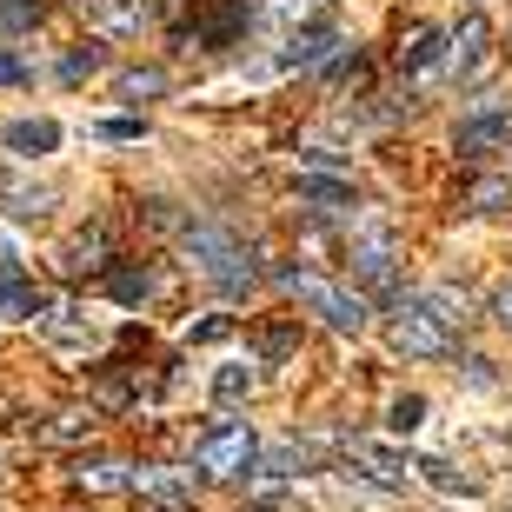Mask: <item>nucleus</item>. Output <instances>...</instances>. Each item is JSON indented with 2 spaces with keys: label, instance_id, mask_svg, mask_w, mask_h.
I'll return each mask as SVG.
<instances>
[{
  "label": "nucleus",
  "instance_id": "1a4fd4ad",
  "mask_svg": "<svg viewBox=\"0 0 512 512\" xmlns=\"http://www.w3.org/2000/svg\"><path fill=\"white\" fill-rule=\"evenodd\" d=\"M0 313H14V320H47L54 300H47L34 280H20V266L7 260V266H0Z\"/></svg>",
  "mask_w": 512,
  "mask_h": 512
},
{
  "label": "nucleus",
  "instance_id": "20e7f679",
  "mask_svg": "<svg viewBox=\"0 0 512 512\" xmlns=\"http://www.w3.org/2000/svg\"><path fill=\"white\" fill-rule=\"evenodd\" d=\"M187 253L200 260V273H207L213 286H227V293H240V286L253 280V260L240 253V240L220 227H187Z\"/></svg>",
  "mask_w": 512,
  "mask_h": 512
},
{
  "label": "nucleus",
  "instance_id": "dca6fc26",
  "mask_svg": "<svg viewBox=\"0 0 512 512\" xmlns=\"http://www.w3.org/2000/svg\"><path fill=\"white\" fill-rule=\"evenodd\" d=\"M133 493H147V499H160V506H187V479L180 473H133Z\"/></svg>",
  "mask_w": 512,
  "mask_h": 512
},
{
  "label": "nucleus",
  "instance_id": "f257e3e1",
  "mask_svg": "<svg viewBox=\"0 0 512 512\" xmlns=\"http://www.w3.org/2000/svg\"><path fill=\"white\" fill-rule=\"evenodd\" d=\"M459 326H466V300H453V286H433L419 300H399L393 353H406V360H446Z\"/></svg>",
  "mask_w": 512,
  "mask_h": 512
},
{
  "label": "nucleus",
  "instance_id": "c756f323",
  "mask_svg": "<svg viewBox=\"0 0 512 512\" xmlns=\"http://www.w3.org/2000/svg\"><path fill=\"white\" fill-rule=\"evenodd\" d=\"M306 167H346V153H333V147H306Z\"/></svg>",
  "mask_w": 512,
  "mask_h": 512
},
{
  "label": "nucleus",
  "instance_id": "a878e982",
  "mask_svg": "<svg viewBox=\"0 0 512 512\" xmlns=\"http://www.w3.org/2000/svg\"><path fill=\"white\" fill-rule=\"evenodd\" d=\"M100 67V47H87V54H67L60 60V80H80V74H94Z\"/></svg>",
  "mask_w": 512,
  "mask_h": 512
},
{
  "label": "nucleus",
  "instance_id": "a211bd4d",
  "mask_svg": "<svg viewBox=\"0 0 512 512\" xmlns=\"http://www.w3.org/2000/svg\"><path fill=\"white\" fill-rule=\"evenodd\" d=\"M47 340L60 353H100V326H80V320H54L47 326Z\"/></svg>",
  "mask_w": 512,
  "mask_h": 512
},
{
  "label": "nucleus",
  "instance_id": "39448f33",
  "mask_svg": "<svg viewBox=\"0 0 512 512\" xmlns=\"http://www.w3.org/2000/svg\"><path fill=\"white\" fill-rule=\"evenodd\" d=\"M506 140H512V107H506V100H479L473 114L459 120V140H453V147L466 153V160H479V153L506 147Z\"/></svg>",
  "mask_w": 512,
  "mask_h": 512
},
{
  "label": "nucleus",
  "instance_id": "9b49d317",
  "mask_svg": "<svg viewBox=\"0 0 512 512\" xmlns=\"http://www.w3.org/2000/svg\"><path fill=\"white\" fill-rule=\"evenodd\" d=\"M74 486H80V493H127V486H133V466H120V459H94V466H87V459H80Z\"/></svg>",
  "mask_w": 512,
  "mask_h": 512
},
{
  "label": "nucleus",
  "instance_id": "423d86ee",
  "mask_svg": "<svg viewBox=\"0 0 512 512\" xmlns=\"http://www.w3.org/2000/svg\"><path fill=\"white\" fill-rule=\"evenodd\" d=\"M486 54H493V20H486V14H459L453 40H446V74L473 80L479 67H486Z\"/></svg>",
  "mask_w": 512,
  "mask_h": 512
},
{
  "label": "nucleus",
  "instance_id": "c85d7f7f",
  "mask_svg": "<svg viewBox=\"0 0 512 512\" xmlns=\"http://www.w3.org/2000/svg\"><path fill=\"white\" fill-rule=\"evenodd\" d=\"M100 140H140V120H107V127H100Z\"/></svg>",
  "mask_w": 512,
  "mask_h": 512
},
{
  "label": "nucleus",
  "instance_id": "0eeeda50",
  "mask_svg": "<svg viewBox=\"0 0 512 512\" xmlns=\"http://www.w3.org/2000/svg\"><path fill=\"white\" fill-rule=\"evenodd\" d=\"M346 459H353V466H360L373 486H406V479L419 473V466L399 453V446H380V439H346Z\"/></svg>",
  "mask_w": 512,
  "mask_h": 512
},
{
  "label": "nucleus",
  "instance_id": "f8f14e48",
  "mask_svg": "<svg viewBox=\"0 0 512 512\" xmlns=\"http://www.w3.org/2000/svg\"><path fill=\"white\" fill-rule=\"evenodd\" d=\"M60 266H67V273H100V266H107V233H100V227L74 233L67 253H60Z\"/></svg>",
  "mask_w": 512,
  "mask_h": 512
},
{
  "label": "nucleus",
  "instance_id": "7ed1b4c3",
  "mask_svg": "<svg viewBox=\"0 0 512 512\" xmlns=\"http://www.w3.org/2000/svg\"><path fill=\"white\" fill-rule=\"evenodd\" d=\"M253 453H260L253 426L227 419V426H213V433L200 439V446H193V473H207V479H247Z\"/></svg>",
  "mask_w": 512,
  "mask_h": 512
},
{
  "label": "nucleus",
  "instance_id": "2eb2a0df",
  "mask_svg": "<svg viewBox=\"0 0 512 512\" xmlns=\"http://www.w3.org/2000/svg\"><path fill=\"white\" fill-rule=\"evenodd\" d=\"M353 266H360V280H366V286H386V280H393V253H386V240H380V233L353 247Z\"/></svg>",
  "mask_w": 512,
  "mask_h": 512
},
{
  "label": "nucleus",
  "instance_id": "4468645a",
  "mask_svg": "<svg viewBox=\"0 0 512 512\" xmlns=\"http://www.w3.org/2000/svg\"><path fill=\"white\" fill-rule=\"evenodd\" d=\"M0 140H7L14 153H54L60 147V127H54V120H14Z\"/></svg>",
  "mask_w": 512,
  "mask_h": 512
},
{
  "label": "nucleus",
  "instance_id": "f03ea898",
  "mask_svg": "<svg viewBox=\"0 0 512 512\" xmlns=\"http://www.w3.org/2000/svg\"><path fill=\"white\" fill-rule=\"evenodd\" d=\"M280 286L293 293L300 306H313L333 333H360L366 326V300L360 293H346V286H333V280H320V273H300V266H280Z\"/></svg>",
  "mask_w": 512,
  "mask_h": 512
},
{
  "label": "nucleus",
  "instance_id": "7c9ffc66",
  "mask_svg": "<svg viewBox=\"0 0 512 512\" xmlns=\"http://www.w3.org/2000/svg\"><path fill=\"white\" fill-rule=\"evenodd\" d=\"M160 7H180V0H160Z\"/></svg>",
  "mask_w": 512,
  "mask_h": 512
},
{
  "label": "nucleus",
  "instance_id": "f3484780",
  "mask_svg": "<svg viewBox=\"0 0 512 512\" xmlns=\"http://www.w3.org/2000/svg\"><path fill=\"white\" fill-rule=\"evenodd\" d=\"M253 386H260V373H253V366H220V373H213V399H220V406H233V399H253Z\"/></svg>",
  "mask_w": 512,
  "mask_h": 512
},
{
  "label": "nucleus",
  "instance_id": "9d476101",
  "mask_svg": "<svg viewBox=\"0 0 512 512\" xmlns=\"http://www.w3.org/2000/svg\"><path fill=\"white\" fill-rule=\"evenodd\" d=\"M433 60H446V34L439 27H413V34L399 40V74H426Z\"/></svg>",
  "mask_w": 512,
  "mask_h": 512
},
{
  "label": "nucleus",
  "instance_id": "6ab92c4d",
  "mask_svg": "<svg viewBox=\"0 0 512 512\" xmlns=\"http://www.w3.org/2000/svg\"><path fill=\"white\" fill-rule=\"evenodd\" d=\"M107 286H114V300H120V306H140V300L153 293V280L140 273V266H114V273H107Z\"/></svg>",
  "mask_w": 512,
  "mask_h": 512
},
{
  "label": "nucleus",
  "instance_id": "6e6552de",
  "mask_svg": "<svg viewBox=\"0 0 512 512\" xmlns=\"http://www.w3.org/2000/svg\"><path fill=\"white\" fill-rule=\"evenodd\" d=\"M333 54H340V27L333 20H313V27H300V34L286 40L280 67H326Z\"/></svg>",
  "mask_w": 512,
  "mask_h": 512
},
{
  "label": "nucleus",
  "instance_id": "4be33fe9",
  "mask_svg": "<svg viewBox=\"0 0 512 512\" xmlns=\"http://www.w3.org/2000/svg\"><path fill=\"white\" fill-rule=\"evenodd\" d=\"M419 473L433 479L439 493H479V479H473V473H453V466H446V459H426V466H419Z\"/></svg>",
  "mask_w": 512,
  "mask_h": 512
},
{
  "label": "nucleus",
  "instance_id": "412c9836",
  "mask_svg": "<svg viewBox=\"0 0 512 512\" xmlns=\"http://www.w3.org/2000/svg\"><path fill=\"white\" fill-rule=\"evenodd\" d=\"M147 94H167V74H160V67H133V74H120V100H147Z\"/></svg>",
  "mask_w": 512,
  "mask_h": 512
},
{
  "label": "nucleus",
  "instance_id": "5701e85b",
  "mask_svg": "<svg viewBox=\"0 0 512 512\" xmlns=\"http://www.w3.org/2000/svg\"><path fill=\"white\" fill-rule=\"evenodd\" d=\"M506 200H512V180H479V187L466 193V207H473V213H499Z\"/></svg>",
  "mask_w": 512,
  "mask_h": 512
},
{
  "label": "nucleus",
  "instance_id": "cd10ccee",
  "mask_svg": "<svg viewBox=\"0 0 512 512\" xmlns=\"http://www.w3.org/2000/svg\"><path fill=\"white\" fill-rule=\"evenodd\" d=\"M493 320H499V326H506V333H512V280H506V286H499V293H493Z\"/></svg>",
  "mask_w": 512,
  "mask_h": 512
},
{
  "label": "nucleus",
  "instance_id": "ddd939ff",
  "mask_svg": "<svg viewBox=\"0 0 512 512\" xmlns=\"http://www.w3.org/2000/svg\"><path fill=\"white\" fill-rule=\"evenodd\" d=\"M80 7H87L107 34H133V27L147 20V0H80Z\"/></svg>",
  "mask_w": 512,
  "mask_h": 512
},
{
  "label": "nucleus",
  "instance_id": "aec40b11",
  "mask_svg": "<svg viewBox=\"0 0 512 512\" xmlns=\"http://www.w3.org/2000/svg\"><path fill=\"white\" fill-rule=\"evenodd\" d=\"M300 200H313V207H346L353 193H346V180H320V173H300Z\"/></svg>",
  "mask_w": 512,
  "mask_h": 512
},
{
  "label": "nucleus",
  "instance_id": "393cba45",
  "mask_svg": "<svg viewBox=\"0 0 512 512\" xmlns=\"http://www.w3.org/2000/svg\"><path fill=\"white\" fill-rule=\"evenodd\" d=\"M0 27H40V0H0Z\"/></svg>",
  "mask_w": 512,
  "mask_h": 512
},
{
  "label": "nucleus",
  "instance_id": "b1692460",
  "mask_svg": "<svg viewBox=\"0 0 512 512\" xmlns=\"http://www.w3.org/2000/svg\"><path fill=\"white\" fill-rule=\"evenodd\" d=\"M419 419H426V399H419V393H399L393 413H386V426H393V433H413Z\"/></svg>",
  "mask_w": 512,
  "mask_h": 512
},
{
  "label": "nucleus",
  "instance_id": "bb28decb",
  "mask_svg": "<svg viewBox=\"0 0 512 512\" xmlns=\"http://www.w3.org/2000/svg\"><path fill=\"white\" fill-rule=\"evenodd\" d=\"M20 80H27V60L0 47V87H20Z\"/></svg>",
  "mask_w": 512,
  "mask_h": 512
}]
</instances>
